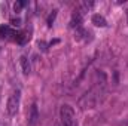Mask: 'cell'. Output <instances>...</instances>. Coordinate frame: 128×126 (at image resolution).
<instances>
[{
    "label": "cell",
    "instance_id": "1",
    "mask_svg": "<svg viewBox=\"0 0 128 126\" xmlns=\"http://www.w3.org/2000/svg\"><path fill=\"white\" fill-rule=\"evenodd\" d=\"M60 119L63 126H76V116H74V110L68 105L63 104L60 108Z\"/></svg>",
    "mask_w": 128,
    "mask_h": 126
},
{
    "label": "cell",
    "instance_id": "2",
    "mask_svg": "<svg viewBox=\"0 0 128 126\" xmlns=\"http://www.w3.org/2000/svg\"><path fill=\"white\" fill-rule=\"evenodd\" d=\"M20 99H21V94L20 91H14L10 96L8 98V104H6V110L9 113V116H15L18 113L20 108Z\"/></svg>",
    "mask_w": 128,
    "mask_h": 126
},
{
    "label": "cell",
    "instance_id": "3",
    "mask_svg": "<svg viewBox=\"0 0 128 126\" xmlns=\"http://www.w3.org/2000/svg\"><path fill=\"white\" fill-rule=\"evenodd\" d=\"M97 101H98V95H97V89L94 88L80 98L79 104H80L82 108H92V107H96Z\"/></svg>",
    "mask_w": 128,
    "mask_h": 126
},
{
    "label": "cell",
    "instance_id": "4",
    "mask_svg": "<svg viewBox=\"0 0 128 126\" xmlns=\"http://www.w3.org/2000/svg\"><path fill=\"white\" fill-rule=\"evenodd\" d=\"M82 18H84V13H80L78 9L73 12L72 15V21H70V27L72 28H80V24H82Z\"/></svg>",
    "mask_w": 128,
    "mask_h": 126
},
{
    "label": "cell",
    "instance_id": "5",
    "mask_svg": "<svg viewBox=\"0 0 128 126\" xmlns=\"http://www.w3.org/2000/svg\"><path fill=\"white\" fill-rule=\"evenodd\" d=\"M39 120V110H37V105L33 104L32 108H30V116H28V123L30 126H34Z\"/></svg>",
    "mask_w": 128,
    "mask_h": 126
},
{
    "label": "cell",
    "instance_id": "6",
    "mask_svg": "<svg viewBox=\"0 0 128 126\" xmlns=\"http://www.w3.org/2000/svg\"><path fill=\"white\" fill-rule=\"evenodd\" d=\"M20 64H21L22 73H24L26 76H27V74H30V71H32V65H30L28 58H27V57H21V58H20Z\"/></svg>",
    "mask_w": 128,
    "mask_h": 126
},
{
    "label": "cell",
    "instance_id": "7",
    "mask_svg": "<svg viewBox=\"0 0 128 126\" xmlns=\"http://www.w3.org/2000/svg\"><path fill=\"white\" fill-rule=\"evenodd\" d=\"M9 36H15V31H12L10 27H8V25H2L0 27V39H8Z\"/></svg>",
    "mask_w": 128,
    "mask_h": 126
},
{
    "label": "cell",
    "instance_id": "8",
    "mask_svg": "<svg viewBox=\"0 0 128 126\" xmlns=\"http://www.w3.org/2000/svg\"><path fill=\"white\" fill-rule=\"evenodd\" d=\"M92 24L97 25V27H106V25H107V22H106L104 16H101V15H98V13L92 16Z\"/></svg>",
    "mask_w": 128,
    "mask_h": 126
},
{
    "label": "cell",
    "instance_id": "9",
    "mask_svg": "<svg viewBox=\"0 0 128 126\" xmlns=\"http://www.w3.org/2000/svg\"><path fill=\"white\" fill-rule=\"evenodd\" d=\"M14 40L22 45V43H26V42L28 40V36H27V33H15V37H14Z\"/></svg>",
    "mask_w": 128,
    "mask_h": 126
},
{
    "label": "cell",
    "instance_id": "10",
    "mask_svg": "<svg viewBox=\"0 0 128 126\" xmlns=\"http://www.w3.org/2000/svg\"><path fill=\"white\" fill-rule=\"evenodd\" d=\"M55 16H57V10H52V13H51V15L48 16V25H49V27L52 25V22H54Z\"/></svg>",
    "mask_w": 128,
    "mask_h": 126
},
{
    "label": "cell",
    "instance_id": "11",
    "mask_svg": "<svg viewBox=\"0 0 128 126\" xmlns=\"http://www.w3.org/2000/svg\"><path fill=\"white\" fill-rule=\"evenodd\" d=\"M22 6H26V1H16V3H15V6H14L15 12H20V10L22 9Z\"/></svg>",
    "mask_w": 128,
    "mask_h": 126
},
{
    "label": "cell",
    "instance_id": "12",
    "mask_svg": "<svg viewBox=\"0 0 128 126\" xmlns=\"http://www.w3.org/2000/svg\"><path fill=\"white\" fill-rule=\"evenodd\" d=\"M10 24H12L14 27H20V24H21V21H20V19L16 18V19H12V21H10Z\"/></svg>",
    "mask_w": 128,
    "mask_h": 126
},
{
    "label": "cell",
    "instance_id": "13",
    "mask_svg": "<svg viewBox=\"0 0 128 126\" xmlns=\"http://www.w3.org/2000/svg\"><path fill=\"white\" fill-rule=\"evenodd\" d=\"M127 22H128V10H127Z\"/></svg>",
    "mask_w": 128,
    "mask_h": 126
}]
</instances>
